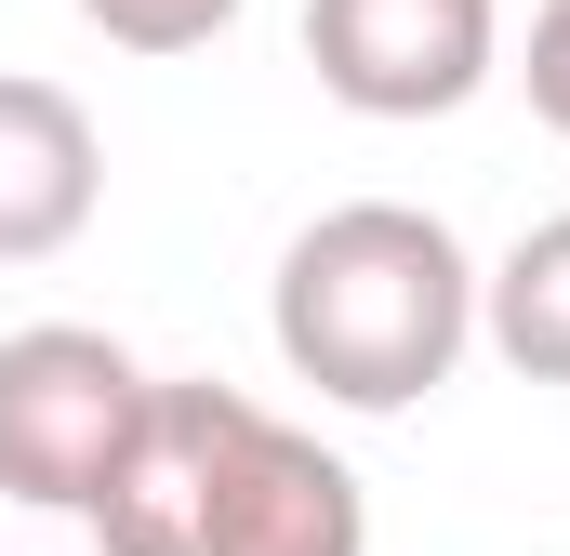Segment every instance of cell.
I'll return each instance as SVG.
<instances>
[{"label":"cell","instance_id":"cell-1","mask_svg":"<svg viewBox=\"0 0 570 556\" xmlns=\"http://www.w3.org/2000/svg\"><path fill=\"white\" fill-rule=\"evenodd\" d=\"M80 517L94 556H372L358 477L239 385H146L134 450Z\"/></svg>","mask_w":570,"mask_h":556},{"label":"cell","instance_id":"cell-2","mask_svg":"<svg viewBox=\"0 0 570 556\" xmlns=\"http://www.w3.org/2000/svg\"><path fill=\"white\" fill-rule=\"evenodd\" d=\"M266 331H279L292 385H318L332 411H412L478 345V266L412 199H345L279 252Z\"/></svg>","mask_w":570,"mask_h":556},{"label":"cell","instance_id":"cell-3","mask_svg":"<svg viewBox=\"0 0 570 556\" xmlns=\"http://www.w3.org/2000/svg\"><path fill=\"white\" fill-rule=\"evenodd\" d=\"M146 385H159V371H134L120 331H80V318L0 331V490L80 517V504L107 490V464L134 450Z\"/></svg>","mask_w":570,"mask_h":556},{"label":"cell","instance_id":"cell-4","mask_svg":"<svg viewBox=\"0 0 570 556\" xmlns=\"http://www.w3.org/2000/svg\"><path fill=\"white\" fill-rule=\"evenodd\" d=\"M305 67L358 120H451L504 67V0H305Z\"/></svg>","mask_w":570,"mask_h":556},{"label":"cell","instance_id":"cell-5","mask_svg":"<svg viewBox=\"0 0 570 556\" xmlns=\"http://www.w3.org/2000/svg\"><path fill=\"white\" fill-rule=\"evenodd\" d=\"M107 199V133L67 80H0V266H53Z\"/></svg>","mask_w":570,"mask_h":556},{"label":"cell","instance_id":"cell-6","mask_svg":"<svg viewBox=\"0 0 570 556\" xmlns=\"http://www.w3.org/2000/svg\"><path fill=\"white\" fill-rule=\"evenodd\" d=\"M478 331H491V358L518 385H570V212L531 226L504 266L478 278Z\"/></svg>","mask_w":570,"mask_h":556},{"label":"cell","instance_id":"cell-7","mask_svg":"<svg viewBox=\"0 0 570 556\" xmlns=\"http://www.w3.org/2000/svg\"><path fill=\"white\" fill-rule=\"evenodd\" d=\"M120 53H199V40H226L239 27V0H80Z\"/></svg>","mask_w":570,"mask_h":556},{"label":"cell","instance_id":"cell-8","mask_svg":"<svg viewBox=\"0 0 570 556\" xmlns=\"http://www.w3.org/2000/svg\"><path fill=\"white\" fill-rule=\"evenodd\" d=\"M518 80H531V120H544V133H570V0H544V13H531Z\"/></svg>","mask_w":570,"mask_h":556}]
</instances>
